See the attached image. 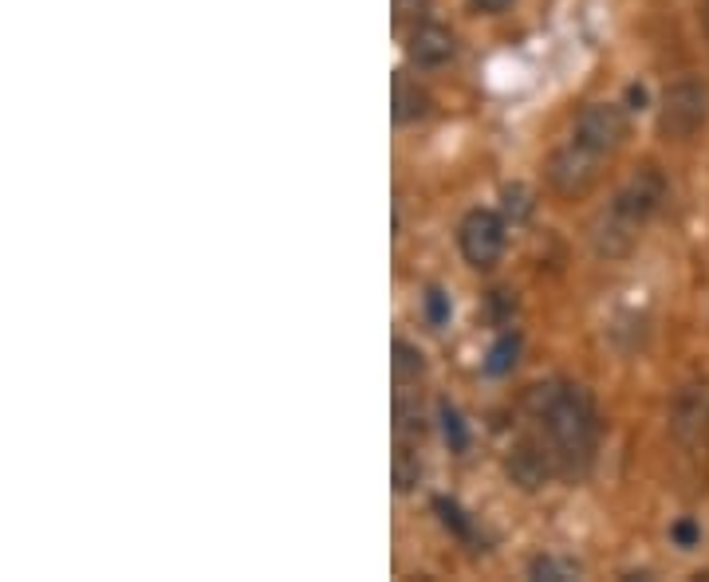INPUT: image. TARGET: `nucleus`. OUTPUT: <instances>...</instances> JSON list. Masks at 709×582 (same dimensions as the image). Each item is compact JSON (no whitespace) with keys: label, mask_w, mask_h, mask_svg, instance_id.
<instances>
[{"label":"nucleus","mask_w":709,"mask_h":582,"mask_svg":"<svg viewBox=\"0 0 709 582\" xmlns=\"http://www.w3.org/2000/svg\"><path fill=\"white\" fill-rule=\"evenodd\" d=\"M516 355H521V338L516 335H504L501 343H497L493 350H489V374H509V370L516 367Z\"/></svg>","instance_id":"ddd939ff"},{"label":"nucleus","mask_w":709,"mask_h":582,"mask_svg":"<svg viewBox=\"0 0 709 582\" xmlns=\"http://www.w3.org/2000/svg\"><path fill=\"white\" fill-rule=\"evenodd\" d=\"M658 201H662V177L650 174V170L647 174H638L635 182L611 201V209H607L603 221H599V228H596L599 252H607V256L631 252L638 233H643V225H647L650 213L658 209Z\"/></svg>","instance_id":"f03ea898"},{"label":"nucleus","mask_w":709,"mask_h":582,"mask_svg":"<svg viewBox=\"0 0 709 582\" xmlns=\"http://www.w3.org/2000/svg\"><path fill=\"white\" fill-rule=\"evenodd\" d=\"M670 430L682 445H698L709 433V382L698 386H686L682 398L674 401V418H670Z\"/></svg>","instance_id":"0eeeda50"},{"label":"nucleus","mask_w":709,"mask_h":582,"mask_svg":"<svg viewBox=\"0 0 709 582\" xmlns=\"http://www.w3.org/2000/svg\"><path fill=\"white\" fill-rule=\"evenodd\" d=\"M670 540H674V543H679V547H686V552H689V547H698L701 528H698V523H694V520H679V523H674V528H670Z\"/></svg>","instance_id":"dca6fc26"},{"label":"nucleus","mask_w":709,"mask_h":582,"mask_svg":"<svg viewBox=\"0 0 709 582\" xmlns=\"http://www.w3.org/2000/svg\"><path fill=\"white\" fill-rule=\"evenodd\" d=\"M599 158L603 153L587 150L579 146L576 138L564 146V150L552 153V162H548V182L555 185V194L564 197H584L591 185H596V174H599Z\"/></svg>","instance_id":"20e7f679"},{"label":"nucleus","mask_w":709,"mask_h":582,"mask_svg":"<svg viewBox=\"0 0 709 582\" xmlns=\"http://www.w3.org/2000/svg\"><path fill=\"white\" fill-rule=\"evenodd\" d=\"M579 567L567 559H552V555H545V559L533 562V579H548V582H564V579H576Z\"/></svg>","instance_id":"4468645a"},{"label":"nucleus","mask_w":709,"mask_h":582,"mask_svg":"<svg viewBox=\"0 0 709 582\" xmlns=\"http://www.w3.org/2000/svg\"><path fill=\"white\" fill-rule=\"evenodd\" d=\"M426 311H430L433 323H445V319H450V299H445L442 292H430V296H426Z\"/></svg>","instance_id":"a211bd4d"},{"label":"nucleus","mask_w":709,"mask_h":582,"mask_svg":"<svg viewBox=\"0 0 709 582\" xmlns=\"http://www.w3.org/2000/svg\"><path fill=\"white\" fill-rule=\"evenodd\" d=\"M709 114V91L698 79H682L674 87H667L662 95V111H658V131L674 138V143H686L706 126Z\"/></svg>","instance_id":"7ed1b4c3"},{"label":"nucleus","mask_w":709,"mask_h":582,"mask_svg":"<svg viewBox=\"0 0 709 582\" xmlns=\"http://www.w3.org/2000/svg\"><path fill=\"white\" fill-rule=\"evenodd\" d=\"M421 350L411 347V343H394V379H399V386H406V382H418L421 379Z\"/></svg>","instance_id":"f8f14e48"},{"label":"nucleus","mask_w":709,"mask_h":582,"mask_svg":"<svg viewBox=\"0 0 709 582\" xmlns=\"http://www.w3.org/2000/svg\"><path fill=\"white\" fill-rule=\"evenodd\" d=\"M418 481H421L418 453H411V445H406V441H399V449H394V488L411 492Z\"/></svg>","instance_id":"9b49d317"},{"label":"nucleus","mask_w":709,"mask_h":582,"mask_svg":"<svg viewBox=\"0 0 709 582\" xmlns=\"http://www.w3.org/2000/svg\"><path fill=\"white\" fill-rule=\"evenodd\" d=\"M430 111V95L411 75H394V123H418Z\"/></svg>","instance_id":"9d476101"},{"label":"nucleus","mask_w":709,"mask_h":582,"mask_svg":"<svg viewBox=\"0 0 709 582\" xmlns=\"http://www.w3.org/2000/svg\"><path fill=\"white\" fill-rule=\"evenodd\" d=\"M509 4H513V0H473V9H477V12H489V16H493V12H504Z\"/></svg>","instance_id":"aec40b11"},{"label":"nucleus","mask_w":709,"mask_h":582,"mask_svg":"<svg viewBox=\"0 0 709 582\" xmlns=\"http://www.w3.org/2000/svg\"><path fill=\"white\" fill-rule=\"evenodd\" d=\"M438 511H442V523H445V528H453V532H457V535H469V523L462 520V511L453 508V504L438 500Z\"/></svg>","instance_id":"f3484780"},{"label":"nucleus","mask_w":709,"mask_h":582,"mask_svg":"<svg viewBox=\"0 0 709 582\" xmlns=\"http://www.w3.org/2000/svg\"><path fill=\"white\" fill-rule=\"evenodd\" d=\"M457 240H462L465 260L485 272V268H493L504 252V221L497 213H489V209H473V213L462 221Z\"/></svg>","instance_id":"39448f33"},{"label":"nucleus","mask_w":709,"mask_h":582,"mask_svg":"<svg viewBox=\"0 0 709 582\" xmlns=\"http://www.w3.org/2000/svg\"><path fill=\"white\" fill-rule=\"evenodd\" d=\"M430 0H394V24H421Z\"/></svg>","instance_id":"2eb2a0df"},{"label":"nucleus","mask_w":709,"mask_h":582,"mask_svg":"<svg viewBox=\"0 0 709 582\" xmlns=\"http://www.w3.org/2000/svg\"><path fill=\"white\" fill-rule=\"evenodd\" d=\"M552 465H555V453H548L545 445H536V441H521L513 445L509 460H504V469L513 476V484H521L525 492L540 488V484L552 476Z\"/></svg>","instance_id":"6e6552de"},{"label":"nucleus","mask_w":709,"mask_h":582,"mask_svg":"<svg viewBox=\"0 0 709 582\" xmlns=\"http://www.w3.org/2000/svg\"><path fill=\"white\" fill-rule=\"evenodd\" d=\"M528 409L536 421H545L555 460L564 469H584L596 449V406L579 386H533Z\"/></svg>","instance_id":"f257e3e1"},{"label":"nucleus","mask_w":709,"mask_h":582,"mask_svg":"<svg viewBox=\"0 0 709 582\" xmlns=\"http://www.w3.org/2000/svg\"><path fill=\"white\" fill-rule=\"evenodd\" d=\"M623 134H627V119L611 102H591L576 119V143L596 153H611L623 143Z\"/></svg>","instance_id":"423d86ee"},{"label":"nucleus","mask_w":709,"mask_h":582,"mask_svg":"<svg viewBox=\"0 0 709 582\" xmlns=\"http://www.w3.org/2000/svg\"><path fill=\"white\" fill-rule=\"evenodd\" d=\"M406 55H411L418 67H442L453 55V32L445 28V24H433V21L414 24L411 36H406Z\"/></svg>","instance_id":"1a4fd4ad"},{"label":"nucleus","mask_w":709,"mask_h":582,"mask_svg":"<svg viewBox=\"0 0 709 582\" xmlns=\"http://www.w3.org/2000/svg\"><path fill=\"white\" fill-rule=\"evenodd\" d=\"M442 421H445V437H450L453 445H457V449H462V445H465V433H462V418H457V413H453L450 406H442Z\"/></svg>","instance_id":"6ab92c4d"}]
</instances>
